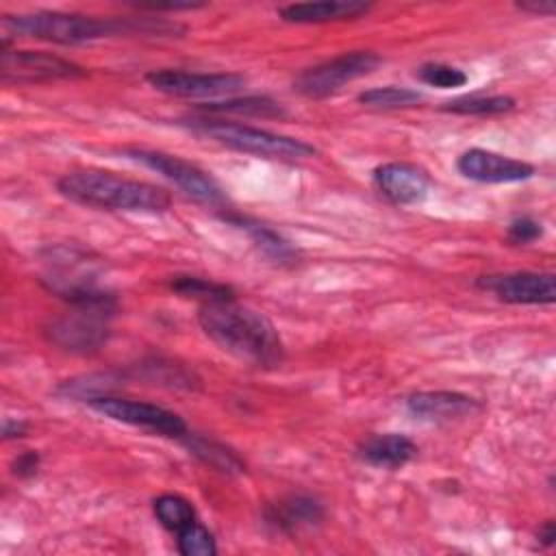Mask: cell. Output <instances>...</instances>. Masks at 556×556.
Masks as SVG:
<instances>
[{
    "mask_svg": "<svg viewBox=\"0 0 556 556\" xmlns=\"http://www.w3.org/2000/svg\"><path fill=\"white\" fill-rule=\"evenodd\" d=\"M417 78L430 87L439 89H452L463 87L467 83V74L460 67L447 65V63H424L417 70Z\"/></svg>",
    "mask_w": 556,
    "mask_h": 556,
    "instance_id": "obj_26",
    "label": "cell"
},
{
    "mask_svg": "<svg viewBox=\"0 0 556 556\" xmlns=\"http://www.w3.org/2000/svg\"><path fill=\"white\" fill-rule=\"evenodd\" d=\"M26 430H28V424L22 421V419L7 417L4 424H2V437L4 439H20V437L26 434Z\"/></svg>",
    "mask_w": 556,
    "mask_h": 556,
    "instance_id": "obj_30",
    "label": "cell"
},
{
    "mask_svg": "<svg viewBox=\"0 0 556 556\" xmlns=\"http://www.w3.org/2000/svg\"><path fill=\"white\" fill-rule=\"evenodd\" d=\"M476 285L508 304H552L556 276L549 271H510L480 276Z\"/></svg>",
    "mask_w": 556,
    "mask_h": 556,
    "instance_id": "obj_11",
    "label": "cell"
},
{
    "mask_svg": "<svg viewBox=\"0 0 556 556\" xmlns=\"http://www.w3.org/2000/svg\"><path fill=\"white\" fill-rule=\"evenodd\" d=\"M2 30L43 39L61 46H78L111 35H128V17H93L63 11H35L22 15H4Z\"/></svg>",
    "mask_w": 556,
    "mask_h": 556,
    "instance_id": "obj_3",
    "label": "cell"
},
{
    "mask_svg": "<svg viewBox=\"0 0 556 556\" xmlns=\"http://www.w3.org/2000/svg\"><path fill=\"white\" fill-rule=\"evenodd\" d=\"M406 408L421 421L445 424L471 417L480 410L478 400L458 391H417L406 397Z\"/></svg>",
    "mask_w": 556,
    "mask_h": 556,
    "instance_id": "obj_14",
    "label": "cell"
},
{
    "mask_svg": "<svg viewBox=\"0 0 556 556\" xmlns=\"http://www.w3.org/2000/svg\"><path fill=\"white\" fill-rule=\"evenodd\" d=\"M543 235V226L541 222L528 217V215H521V217H515L510 224H508V239L513 243H532L536 241L539 237Z\"/></svg>",
    "mask_w": 556,
    "mask_h": 556,
    "instance_id": "obj_27",
    "label": "cell"
},
{
    "mask_svg": "<svg viewBox=\"0 0 556 556\" xmlns=\"http://www.w3.org/2000/svg\"><path fill=\"white\" fill-rule=\"evenodd\" d=\"M189 128L202 137H208L211 141L226 146L230 150L254 154L261 159L271 161H300L313 156L317 150L295 137L269 132L265 128L245 126L237 122H224V119H191Z\"/></svg>",
    "mask_w": 556,
    "mask_h": 556,
    "instance_id": "obj_4",
    "label": "cell"
},
{
    "mask_svg": "<svg viewBox=\"0 0 556 556\" xmlns=\"http://www.w3.org/2000/svg\"><path fill=\"white\" fill-rule=\"evenodd\" d=\"M224 222H228L230 226L245 232L248 239L254 243V248L265 258H269L274 263H280V265L298 261V250L282 235H278L274 228H269V226H265L256 219L237 215V213H224Z\"/></svg>",
    "mask_w": 556,
    "mask_h": 556,
    "instance_id": "obj_17",
    "label": "cell"
},
{
    "mask_svg": "<svg viewBox=\"0 0 556 556\" xmlns=\"http://www.w3.org/2000/svg\"><path fill=\"white\" fill-rule=\"evenodd\" d=\"M376 189L393 204H417L430 191V176L424 167L415 163L393 161L382 163L371 172Z\"/></svg>",
    "mask_w": 556,
    "mask_h": 556,
    "instance_id": "obj_13",
    "label": "cell"
},
{
    "mask_svg": "<svg viewBox=\"0 0 556 556\" xmlns=\"http://www.w3.org/2000/svg\"><path fill=\"white\" fill-rule=\"evenodd\" d=\"M456 169L469 180L489 182V185L521 182L534 176V165L500 152L482 150V148L465 150L456 159Z\"/></svg>",
    "mask_w": 556,
    "mask_h": 556,
    "instance_id": "obj_12",
    "label": "cell"
},
{
    "mask_svg": "<svg viewBox=\"0 0 556 556\" xmlns=\"http://www.w3.org/2000/svg\"><path fill=\"white\" fill-rule=\"evenodd\" d=\"M172 291L185 295V298H193L204 302H215V300H228L235 298V291L228 285L208 280V278H200V276H174L169 280Z\"/></svg>",
    "mask_w": 556,
    "mask_h": 556,
    "instance_id": "obj_24",
    "label": "cell"
},
{
    "mask_svg": "<svg viewBox=\"0 0 556 556\" xmlns=\"http://www.w3.org/2000/svg\"><path fill=\"white\" fill-rule=\"evenodd\" d=\"M517 9L532 15H554L556 4L554 0H526V2H517Z\"/></svg>",
    "mask_w": 556,
    "mask_h": 556,
    "instance_id": "obj_29",
    "label": "cell"
},
{
    "mask_svg": "<svg viewBox=\"0 0 556 556\" xmlns=\"http://www.w3.org/2000/svg\"><path fill=\"white\" fill-rule=\"evenodd\" d=\"M87 72L63 56L41 50H9L0 54V78L4 85H37L50 80H72Z\"/></svg>",
    "mask_w": 556,
    "mask_h": 556,
    "instance_id": "obj_9",
    "label": "cell"
},
{
    "mask_svg": "<svg viewBox=\"0 0 556 556\" xmlns=\"http://www.w3.org/2000/svg\"><path fill=\"white\" fill-rule=\"evenodd\" d=\"M96 413L132 426V428H141L146 432L159 434V437H167V439H182L189 430L185 419L169 410L163 408L159 404L152 402H141V400H130V397H117V395H93L89 400H85Z\"/></svg>",
    "mask_w": 556,
    "mask_h": 556,
    "instance_id": "obj_7",
    "label": "cell"
},
{
    "mask_svg": "<svg viewBox=\"0 0 556 556\" xmlns=\"http://www.w3.org/2000/svg\"><path fill=\"white\" fill-rule=\"evenodd\" d=\"M380 63L382 59L369 50L343 52L298 74V78L293 80V89L304 98H328L337 93L343 85L371 74Z\"/></svg>",
    "mask_w": 556,
    "mask_h": 556,
    "instance_id": "obj_8",
    "label": "cell"
},
{
    "mask_svg": "<svg viewBox=\"0 0 556 556\" xmlns=\"http://www.w3.org/2000/svg\"><path fill=\"white\" fill-rule=\"evenodd\" d=\"M324 506L308 495H291L269 506L267 523L280 532H298L300 528H311L321 523Z\"/></svg>",
    "mask_w": 556,
    "mask_h": 556,
    "instance_id": "obj_18",
    "label": "cell"
},
{
    "mask_svg": "<svg viewBox=\"0 0 556 556\" xmlns=\"http://www.w3.org/2000/svg\"><path fill=\"white\" fill-rule=\"evenodd\" d=\"M56 189L63 198L76 204L102 211L163 213L172 204L165 189L104 169L67 172L56 180Z\"/></svg>",
    "mask_w": 556,
    "mask_h": 556,
    "instance_id": "obj_2",
    "label": "cell"
},
{
    "mask_svg": "<svg viewBox=\"0 0 556 556\" xmlns=\"http://www.w3.org/2000/svg\"><path fill=\"white\" fill-rule=\"evenodd\" d=\"M443 111L450 113H458V115H500V113H508L510 109H515V100L510 96H482V93H471V96H460L454 100H447L443 106Z\"/></svg>",
    "mask_w": 556,
    "mask_h": 556,
    "instance_id": "obj_22",
    "label": "cell"
},
{
    "mask_svg": "<svg viewBox=\"0 0 556 556\" xmlns=\"http://www.w3.org/2000/svg\"><path fill=\"white\" fill-rule=\"evenodd\" d=\"M146 80L161 93L174 98H219L232 96L245 87V76L232 72H185V70H154Z\"/></svg>",
    "mask_w": 556,
    "mask_h": 556,
    "instance_id": "obj_10",
    "label": "cell"
},
{
    "mask_svg": "<svg viewBox=\"0 0 556 556\" xmlns=\"http://www.w3.org/2000/svg\"><path fill=\"white\" fill-rule=\"evenodd\" d=\"M358 456L374 467L400 469L417 456V445L397 432L374 434L358 445Z\"/></svg>",
    "mask_w": 556,
    "mask_h": 556,
    "instance_id": "obj_16",
    "label": "cell"
},
{
    "mask_svg": "<svg viewBox=\"0 0 556 556\" xmlns=\"http://www.w3.org/2000/svg\"><path fill=\"white\" fill-rule=\"evenodd\" d=\"M371 11L369 2L363 0H319V2H295L280 7V17L291 24H326L356 20Z\"/></svg>",
    "mask_w": 556,
    "mask_h": 556,
    "instance_id": "obj_15",
    "label": "cell"
},
{
    "mask_svg": "<svg viewBox=\"0 0 556 556\" xmlns=\"http://www.w3.org/2000/svg\"><path fill=\"white\" fill-rule=\"evenodd\" d=\"M198 321L213 343L239 361L256 367H278L285 358V343L274 321L235 298L204 302Z\"/></svg>",
    "mask_w": 556,
    "mask_h": 556,
    "instance_id": "obj_1",
    "label": "cell"
},
{
    "mask_svg": "<svg viewBox=\"0 0 556 556\" xmlns=\"http://www.w3.org/2000/svg\"><path fill=\"white\" fill-rule=\"evenodd\" d=\"M421 93L410 87H397V85H387V87H374L367 91L358 93V102L369 109H406L415 106L421 102Z\"/></svg>",
    "mask_w": 556,
    "mask_h": 556,
    "instance_id": "obj_23",
    "label": "cell"
},
{
    "mask_svg": "<svg viewBox=\"0 0 556 556\" xmlns=\"http://www.w3.org/2000/svg\"><path fill=\"white\" fill-rule=\"evenodd\" d=\"M176 545L182 556H215L217 554L213 534L200 521H193L191 526L180 530L176 534Z\"/></svg>",
    "mask_w": 556,
    "mask_h": 556,
    "instance_id": "obj_25",
    "label": "cell"
},
{
    "mask_svg": "<svg viewBox=\"0 0 556 556\" xmlns=\"http://www.w3.org/2000/svg\"><path fill=\"white\" fill-rule=\"evenodd\" d=\"M39 469V454L33 452V450H26L22 452L20 456H15V460L11 463V471L13 476L17 478H30L35 476Z\"/></svg>",
    "mask_w": 556,
    "mask_h": 556,
    "instance_id": "obj_28",
    "label": "cell"
},
{
    "mask_svg": "<svg viewBox=\"0 0 556 556\" xmlns=\"http://www.w3.org/2000/svg\"><path fill=\"white\" fill-rule=\"evenodd\" d=\"M208 113H237V115H254V117H285L287 111L280 102L267 96H245V98H226L224 102L202 104Z\"/></svg>",
    "mask_w": 556,
    "mask_h": 556,
    "instance_id": "obj_21",
    "label": "cell"
},
{
    "mask_svg": "<svg viewBox=\"0 0 556 556\" xmlns=\"http://www.w3.org/2000/svg\"><path fill=\"white\" fill-rule=\"evenodd\" d=\"M152 510H154L156 521L165 530H169L174 534H178L180 530H185L187 526L198 521L195 506L187 497H182L178 493H163V495H159L152 502Z\"/></svg>",
    "mask_w": 556,
    "mask_h": 556,
    "instance_id": "obj_20",
    "label": "cell"
},
{
    "mask_svg": "<svg viewBox=\"0 0 556 556\" xmlns=\"http://www.w3.org/2000/svg\"><path fill=\"white\" fill-rule=\"evenodd\" d=\"M115 300L96 304H70V311L46 328L50 343L65 352L89 354L100 350L109 337V321L115 311Z\"/></svg>",
    "mask_w": 556,
    "mask_h": 556,
    "instance_id": "obj_5",
    "label": "cell"
},
{
    "mask_svg": "<svg viewBox=\"0 0 556 556\" xmlns=\"http://www.w3.org/2000/svg\"><path fill=\"white\" fill-rule=\"evenodd\" d=\"M122 154L130 161L141 163L143 167L161 174L165 180L176 185L185 195L200 204L208 206H224L226 204V193L219 187V182L204 172L202 167L176 156L167 154L161 150H146V148H124Z\"/></svg>",
    "mask_w": 556,
    "mask_h": 556,
    "instance_id": "obj_6",
    "label": "cell"
},
{
    "mask_svg": "<svg viewBox=\"0 0 556 556\" xmlns=\"http://www.w3.org/2000/svg\"><path fill=\"white\" fill-rule=\"evenodd\" d=\"M536 536H539V541H541L545 547H552V545H554V541H556V528H554V521H552V519H547V521L539 528Z\"/></svg>",
    "mask_w": 556,
    "mask_h": 556,
    "instance_id": "obj_31",
    "label": "cell"
},
{
    "mask_svg": "<svg viewBox=\"0 0 556 556\" xmlns=\"http://www.w3.org/2000/svg\"><path fill=\"white\" fill-rule=\"evenodd\" d=\"M180 441L187 445V450L195 458H200L204 465H208L222 473H243L245 471V463L230 447H226L219 441H213V439H206V437L193 434V432H187Z\"/></svg>",
    "mask_w": 556,
    "mask_h": 556,
    "instance_id": "obj_19",
    "label": "cell"
}]
</instances>
